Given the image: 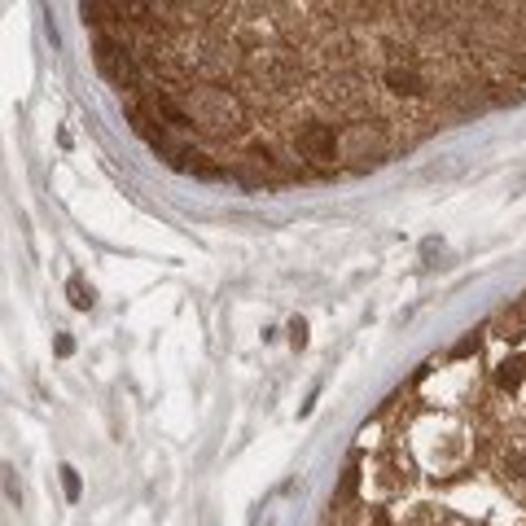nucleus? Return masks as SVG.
I'll return each instance as SVG.
<instances>
[{"label": "nucleus", "instance_id": "2", "mask_svg": "<svg viewBox=\"0 0 526 526\" xmlns=\"http://www.w3.org/2000/svg\"><path fill=\"white\" fill-rule=\"evenodd\" d=\"M522 369H526L522 360H513V364H504V369H500V386H513L518 377H522Z\"/></svg>", "mask_w": 526, "mask_h": 526}, {"label": "nucleus", "instance_id": "5", "mask_svg": "<svg viewBox=\"0 0 526 526\" xmlns=\"http://www.w3.org/2000/svg\"><path fill=\"white\" fill-rule=\"evenodd\" d=\"M290 342H294V347H303V342H307V325H303V320L290 325Z\"/></svg>", "mask_w": 526, "mask_h": 526}, {"label": "nucleus", "instance_id": "4", "mask_svg": "<svg viewBox=\"0 0 526 526\" xmlns=\"http://www.w3.org/2000/svg\"><path fill=\"white\" fill-rule=\"evenodd\" d=\"M62 483H66V496H71V500H75V496H79V474H75L71 465H66V469H62Z\"/></svg>", "mask_w": 526, "mask_h": 526}, {"label": "nucleus", "instance_id": "1", "mask_svg": "<svg viewBox=\"0 0 526 526\" xmlns=\"http://www.w3.org/2000/svg\"><path fill=\"white\" fill-rule=\"evenodd\" d=\"M92 62L176 171L246 189L373 171L526 97V5L88 0Z\"/></svg>", "mask_w": 526, "mask_h": 526}, {"label": "nucleus", "instance_id": "6", "mask_svg": "<svg viewBox=\"0 0 526 526\" xmlns=\"http://www.w3.org/2000/svg\"><path fill=\"white\" fill-rule=\"evenodd\" d=\"M351 491H355V469H347V478H342V491H338V504H342V500H347V496H351Z\"/></svg>", "mask_w": 526, "mask_h": 526}, {"label": "nucleus", "instance_id": "3", "mask_svg": "<svg viewBox=\"0 0 526 526\" xmlns=\"http://www.w3.org/2000/svg\"><path fill=\"white\" fill-rule=\"evenodd\" d=\"M71 303H75V307H88V303H92V290H84L79 281H71Z\"/></svg>", "mask_w": 526, "mask_h": 526}]
</instances>
